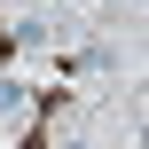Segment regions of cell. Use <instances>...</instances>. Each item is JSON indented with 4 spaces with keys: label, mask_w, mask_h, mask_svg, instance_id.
<instances>
[{
    "label": "cell",
    "mask_w": 149,
    "mask_h": 149,
    "mask_svg": "<svg viewBox=\"0 0 149 149\" xmlns=\"http://www.w3.org/2000/svg\"><path fill=\"white\" fill-rule=\"evenodd\" d=\"M24 110H31V86L24 79H0V126H16Z\"/></svg>",
    "instance_id": "6da1fadb"
},
{
    "label": "cell",
    "mask_w": 149,
    "mask_h": 149,
    "mask_svg": "<svg viewBox=\"0 0 149 149\" xmlns=\"http://www.w3.org/2000/svg\"><path fill=\"white\" fill-rule=\"evenodd\" d=\"M55 149H86V141H79V134H71V141H55Z\"/></svg>",
    "instance_id": "7a4b0ae2"
}]
</instances>
